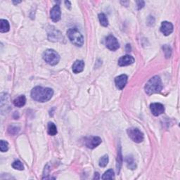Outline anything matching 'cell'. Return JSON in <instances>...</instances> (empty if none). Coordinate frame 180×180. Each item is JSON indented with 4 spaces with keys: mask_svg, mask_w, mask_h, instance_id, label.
I'll return each mask as SVG.
<instances>
[{
    "mask_svg": "<svg viewBox=\"0 0 180 180\" xmlns=\"http://www.w3.org/2000/svg\"><path fill=\"white\" fill-rule=\"evenodd\" d=\"M102 140L99 137H90L86 139L85 145L89 149H94L100 145Z\"/></svg>",
    "mask_w": 180,
    "mask_h": 180,
    "instance_id": "cell-8",
    "label": "cell"
},
{
    "mask_svg": "<svg viewBox=\"0 0 180 180\" xmlns=\"http://www.w3.org/2000/svg\"><path fill=\"white\" fill-rule=\"evenodd\" d=\"M163 89V85L161 82V79L159 76L156 75L151 78L149 81L147 82L144 87L145 92L147 94L151 95L156 93H159L161 92Z\"/></svg>",
    "mask_w": 180,
    "mask_h": 180,
    "instance_id": "cell-2",
    "label": "cell"
},
{
    "mask_svg": "<svg viewBox=\"0 0 180 180\" xmlns=\"http://www.w3.org/2000/svg\"><path fill=\"white\" fill-rule=\"evenodd\" d=\"M137 6H138V9H141L144 6V1H138L137 2Z\"/></svg>",
    "mask_w": 180,
    "mask_h": 180,
    "instance_id": "cell-27",
    "label": "cell"
},
{
    "mask_svg": "<svg viewBox=\"0 0 180 180\" xmlns=\"http://www.w3.org/2000/svg\"><path fill=\"white\" fill-rule=\"evenodd\" d=\"M48 134L51 136H54L57 134L58 131H57L56 126L53 122H49L48 124V130H47Z\"/></svg>",
    "mask_w": 180,
    "mask_h": 180,
    "instance_id": "cell-18",
    "label": "cell"
},
{
    "mask_svg": "<svg viewBox=\"0 0 180 180\" xmlns=\"http://www.w3.org/2000/svg\"><path fill=\"white\" fill-rule=\"evenodd\" d=\"M122 163V153H121V149H120H120H119V151H118V159H117V170H118V173L120 172Z\"/></svg>",
    "mask_w": 180,
    "mask_h": 180,
    "instance_id": "cell-21",
    "label": "cell"
},
{
    "mask_svg": "<svg viewBox=\"0 0 180 180\" xmlns=\"http://www.w3.org/2000/svg\"><path fill=\"white\" fill-rule=\"evenodd\" d=\"M173 25L170 22L168 21H163L161 23V26H160V31L162 33H163L166 36L170 35L171 33L173 32Z\"/></svg>",
    "mask_w": 180,
    "mask_h": 180,
    "instance_id": "cell-12",
    "label": "cell"
},
{
    "mask_svg": "<svg viewBox=\"0 0 180 180\" xmlns=\"http://www.w3.org/2000/svg\"><path fill=\"white\" fill-rule=\"evenodd\" d=\"M99 173H98V172H96V173H95V176H94V179H99Z\"/></svg>",
    "mask_w": 180,
    "mask_h": 180,
    "instance_id": "cell-30",
    "label": "cell"
},
{
    "mask_svg": "<svg viewBox=\"0 0 180 180\" xmlns=\"http://www.w3.org/2000/svg\"><path fill=\"white\" fill-rule=\"evenodd\" d=\"M65 6H66L67 8H68L69 9L71 8V2L69 1H65Z\"/></svg>",
    "mask_w": 180,
    "mask_h": 180,
    "instance_id": "cell-28",
    "label": "cell"
},
{
    "mask_svg": "<svg viewBox=\"0 0 180 180\" xmlns=\"http://www.w3.org/2000/svg\"><path fill=\"white\" fill-rule=\"evenodd\" d=\"M13 103H14V105L15 106L18 107V108L23 107L24 106L25 103H26V98H25L24 95H21V96L17 97L16 99H15L14 101H13Z\"/></svg>",
    "mask_w": 180,
    "mask_h": 180,
    "instance_id": "cell-15",
    "label": "cell"
},
{
    "mask_svg": "<svg viewBox=\"0 0 180 180\" xmlns=\"http://www.w3.org/2000/svg\"><path fill=\"white\" fill-rule=\"evenodd\" d=\"M127 132H128L129 137H130L134 142L141 143V141H143L144 136V134L139 130V129L131 128H129Z\"/></svg>",
    "mask_w": 180,
    "mask_h": 180,
    "instance_id": "cell-5",
    "label": "cell"
},
{
    "mask_svg": "<svg viewBox=\"0 0 180 180\" xmlns=\"http://www.w3.org/2000/svg\"><path fill=\"white\" fill-rule=\"evenodd\" d=\"M134 62V58L130 55H125L118 60V65L120 66H126L132 64Z\"/></svg>",
    "mask_w": 180,
    "mask_h": 180,
    "instance_id": "cell-13",
    "label": "cell"
},
{
    "mask_svg": "<svg viewBox=\"0 0 180 180\" xmlns=\"http://www.w3.org/2000/svg\"><path fill=\"white\" fill-rule=\"evenodd\" d=\"M163 52L165 53L166 58H170L171 56V54H172V49H171L170 46L167 45V44H165V45L163 46Z\"/></svg>",
    "mask_w": 180,
    "mask_h": 180,
    "instance_id": "cell-25",
    "label": "cell"
},
{
    "mask_svg": "<svg viewBox=\"0 0 180 180\" xmlns=\"http://www.w3.org/2000/svg\"><path fill=\"white\" fill-rule=\"evenodd\" d=\"M54 94V91L51 88H44L42 87H35L31 91V97L33 100L44 103L49 101Z\"/></svg>",
    "mask_w": 180,
    "mask_h": 180,
    "instance_id": "cell-1",
    "label": "cell"
},
{
    "mask_svg": "<svg viewBox=\"0 0 180 180\" xmlns=\"http://www.w3.org/2000/svg\"><path fill=\"white\" fill-rule=\"evenodd\" d=\"M0 150L2 152H6L8 150V144L7 141L1 140L0 141Z\"/></svg>",
    "mask_w": 180,
    "mask_h": 180,
    "instance_id": "cell-26",
    "label": "cell"
},
{
    "mask_svg": "<svg viewBox=\"0 0 180 180\" xmlns=\"http://www.w3.org/2000/svg\"><path fill=\"white\" fill-rule=\"evenodd\" d=\"M127 82H128V76L126 75H121L115 77V84L116 87L120 90H123L125 87L126 86Z\"/></svg>",
    "mask_w": 180,
    "mask_h": 180,
    "instance_id": "cell-10",
    "label": "cell"
},
{
    "mask_svg": "<svg viewBox=\"0 0 180 180\" xmlns=\"http://www.w3.org/2000/svg\"><path fill=\"white\" fill-rule=\"evenodd\" d=\"M109 156L107 155L103 156L102 158H101V159L99 160V166L101 168H104L109 163Z\"/></svg>",
    "mask_w": 180,
    "mask_h": 180,
    "instance_id": "cell-23",
    "label": "cell"
},
{
    "mask_svg": "<svg viewBox=\"0 0 180 180\" xmlns=\"http://www.w3.org/2000/svg\"><path fill=\"white\" fill-rule=\"evenodd\" d=\"M67 35L72 44L77 46H82L84 44V37L76 28H71L67 31Z\"/></svg>",
    "mask_w": 180,
    "mask_h": 180,
    "instance_id": "cell-3",
    "label": "cell"
},
{
    "mask_svg": "<svg viewBox=\"0 0 180 180\" xmlns=\"http://www.w3.org/2000/svg\"><path fill=\"white\" fill-rule=\"evenodd\" d=\"M14 2V4H18V3H21V2Z\"/></svg>",
    "mask_w": 180,
    "mask_h": 180,
    "instance_id": "cell-31",
    "label": "cell"
},
{
    "mask_svg": "<svg viewBox=\"0 0 180 180\" xmlns=\"http://www.w3.org/2000/svg\"><path fill=\"white\" fill-rule=\"evenodd\" d=\"M127 52H131V46L130 44H127Z\"/></svg>",
    "mask_w": 180,
    "mask_h": 180,
    "instance_id": "cell-29",
    "label": "cell"
},
{
    "mask_svg": "<svg viewBox=\"0 0 180 180\" xmlns=\"http://www.w3.org/2000/svg\"><path fill=\"white\" fill-rule=\"evenodd\" d=\"M12 167L13 168H14L15 170H23L24 169V166L22 163H21L20 160H16L12 163Z\"/></svg>",
    "mask_w": 180,
    "mask_h": 180,
    "instance_id": "cell-22",
    "label": "cell"
},
{
    "mask_svg": "<svg viewBox=\"0 0 180 180\" xmlns=\"http://www.w3.org/2000/svg\"><path fill=\"white\" fill-rule=\"evenodd\" d=\"M0 25H0V32H1L2 33H7V32L9 31L10 25L8 21L4 20V19H1V21H0Z\"/></svg>",
    "mask_w": 180,
    "mask_h": 180,
    "instance_id": "cell-16",
    "label": "cell"
},
{
    "mask_svg": "<svg viewBox=\"0 0 180 180\" xmlns=\"http://www.w3.org/2000/svg\"><path fill=\"white\" fill-rule=\"evenodd\" d=\"M99 19L101 25L104 27H107L109 25V21H108L107 17L104 14H99Z\"/></svg>",
    "mask_w": 180,
    "mask_h": 180,
    "instance_id": "cell-20",
    "label": "cell"
},
{
    "mask_svg": "<svg viewBox=\"0 0 180 180\" xmlns=\"http://www.w3.org/2000/svg\"><path fill=\"white\" fill-rule=\"evenodd\" d=\"M50 16L52 20L54 22H58V21H60L61 16V12L60 6L58 5H55L50 11Z\"/></svg>",
    "mask_w": 180,
    "mask_h": 180,
    "instance_id": "cell-11",
    "label": "cell"
},
{
    "mask_svg": "<svg viewBox=\"0 0 180 180\" xmlns=\"http://www.w3.org/2000/svg\"><path fill=\"white\" fill-rule=\"evenodd\" d=\"M48 39L52 42H61L63 39V37L60 31L54 29V27H51L48 32Z\"/></svg>",
    "mask_w": 180,
    "mask_h": 180,
    "instance_id": "cell-6",
    "label": "cell"
},
{
    "mask_svg": "<svg viewBox=\"0 0 180 180\" xmlns=\"http://www.w3.org/2000/svg\"><path fill=\"white\" fill-rule=\"evenodd\" d=\"M84 68V62L82 60L76 61L73 65V71L74 73L77 74L83 71Z\"/></svg>",
    "mask_w": 180,
    "mask_h": 180,
    "instance_id": "cell-14",
    "label": "cell"
},
{
    "mask_svg": "<svg viewBox=\"0 0 180 180\" xmlns=\"http://www.w3.org/2000/svg\"><path fill=\"white\" fill-rule=\"evenodd\" d=\"M150 109H151L152 114L155 116H159L165 111L164 106L160 103H151L150 105Z\"/></svg>",
    "mask_w": 180,
    "mask_h": 180,
    "instance_id": "cell-9",
    "label": "cell"
},
{
    "mask_svg": "<svg viewBox=\"0 0 180 180\" xmlns=\"http://www.w3.org/2000/svg\"><path fill=\"white\" fill-rule=\"evenodd\" d=\"M106 45L109 49L111 51H116L120 47L117 39L113 35H109L106 39Z\"/></svg>",
    "mask_w": 180,
    "mask_h": 180,
    "instance_id": "cell-7",
    "label": "cell"
},
{
    "mask_svg": "<svg viewBox=\"0 0 180 180\" xmlns=\"http://www.w3.org/2000/svg\"><path fill=\"white\" fill-rule=\"evenodd\" d=\"M114 178H115L114 171L112 170V169H110V170H107L102 176L103 179H113Z\"/></svg>",
    "mask_w": 180,
    "mask_h": 180,
    "instance_id": "cell-19",
    "label": "cell"
},
{
    "mask_svg": "<svg viewBox=\"0 0 180 180\" xmlns=\"http://www.w3.org/2000/svg\"><path fill=\"white\" fill-rule=\"evenodd\" d=\"M125 161H126L127 166H128V168H130V170H134L136 169V168H137L136 163H135L134 158H133L132 156H127L125 158Z\"/></svg>",
    "mask_w": 180,
    "mask_h": 180,
    "instance_id": "cell-17",
    "label": "cell"
},
{
    "mask_svg": "<svg viewBox=\"0 0 180 180\" xmlns=\"http://www.w3.org/2000/svg\"><path fill=\"white\" fill-rule=\"evenodd\" d=\"M20 131V128H18L16 126H14V125H11L8 127V132L9 134H13V135H16L18 134Z\"/></svg>",
    "mask_w": 180,
    "mask_h": 180,
    "instance_id": "cell-24",
    "label": "cell"
},
{
    "mask_svg": "<svg viewBox=\"0 0 180 180\" xmlns=\"http://www.w3.org/2000/svg\"><path fill=\"white\" fill-rule=\"evenodd\" d=\"M43 59L48 64L55 65L58 64L60 61V56L56 51L53 49H47L43 53Z\"/></svg>",
    "mask_w": 180,
    "mask_h": 180,
    "instance_id": "cell-4",
    "label": "cell"
}]
</instances>
